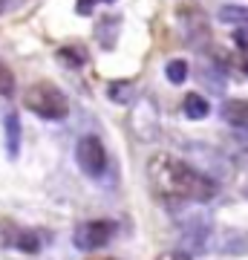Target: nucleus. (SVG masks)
Returning <instances> with one entry per match:
<instances>
[{
    "mask_svg": "<svg viewBox=\"0 0 248 260\" xmlns=\"http://www.w3.org/2000/svg\"><path fill=\"white\" fill-rule=\"evenodd\" d=\"M222 119L228 121L231 127L248 130V99H231L222 104Z\"/></svg>",
    "mask_w": 248,
    "mask_h": 260,
    "instance_id": "nucleus-5",
    "label": "nucleus"
},
{
    "mask_svg": "<svg viewBox=\"0 0 248 260\" xmlns=\"http://www.w3.org/2000/svg\"><path fill=\"white\" fill-rule=\"evenodd\" d=\"M159 260H191V257H188L185 251H170V254H162Z\"/></svg>",
    "mask_w": 248,
    "mask_h": 260,
    "instance_id": "nucleus-17",
    "label": "nucleus"
},
{
    "mask_svg": "<svg viewBox=\"0 0 248 260\" xmlns=\"http://www.w3.org/2000/svg\"><path fill=\"white\" fill-rule=\"evenodd\" d=\"M23 104L26 110H32L35 116L46 121H61L69 116V99L64 95V90H58L55 84L38 81L23 93Z\"/></svg>",
    "mask_w": 248,
    "mask_h": 260,
    "instance_id": "nucleus-2",
    "label": "nucleus"
},
{
    "mask_svg": "<svg viewBox=\"0 0 248 260\" xmlns=\"http://www.w3.org/2000/svg\"><path fill=\"white\" fill-rule=\"evenodd\" d=\"M113 234H116V223H110V220H87V223H81L75 229L73 243L75 249L81 251H95L101 246H107Z\"/></svg>",
    "mask_w": 248,
    "mask_h": 260,
    "instance_id": "nucleus-3",
    "label": "nucleus"
},
{
    "mask_svg": "<svg viewBox=\"0 0 248 260\" xmlns=\"http://www.w3.org/2000/svg\"><path fill=\"white\" fill-rule=\"evenodd\" d=\"M119 18H104L101 26H98V41H101V47L110 49L113 44H116V32H119Z\"/></svg>",
    "mask_w": 248,
    "mask_h": 260,
    "instance_id": "nucleus-10",
    "label": "nucleus"
},
{
    "mask_svg": "<svg viewBox=\"0 0 248 260\" xmlns=\"http://www.w3.org/2000/svg\"><path fill=\"white\" fill-rule=\"evenodd\" d=\"M3 136H6V153H9L12 159H18V153H20V136H23L18 113H9V116L3 119Z\"/></svg>",
    "mask_w": 248,
    "mask_h": 260,
    "instance_id": "nucleus-6",
    "label": "nucleus"
},
{
    "mask_svg": "<svg viewBox=\"0 0 248 260\" xmlns=\"http://www.w3.org/2000/svg\"><path fill=\"white\" fill-rule=\"evenodd\" d=\"M75 159H78V168H81L87 177H101L104 168H107V153H104V145L98 136H84L75 145Z\"/></svg>",
    "mask_w": 248,
    "mask_h": 260,
    "instance_id": "nucleus-4",
    "label": "nucleus"
},
{
    "mask_svg": "<svg viewBox=\"0 0 248 260\" xmlns=\"http://www.w3.org/2000/svg\"><path fill=\"white\" fill-rule=\"evenodd\" d=\"M6 6H9V0H0V12L6 9Z\"/></svg>",
    "mask_w": 248,
    "mask_h": 260,
    "instance_id": "nucleus-18",
    "label": "nucleus"
},
{
    "mask_svg": "<svg viewBox=\"0 0 248 260\" xmlns=\"http://www.w3.org/2000/svg\"><path fill=\"white\" fill-rule=\"evenodd\" d=\"M182 234H185V240H188V243H193V251H199L205 246V237H211V223H208V220L188 223Z\"/></svg>",
    "mask_w": 248,
    "mask_h": 260,
    "instance_id": "nucleus-8",
    "label": "nucleus"
},
{
    "mask_svg": "<svg viewBox=\"0 0 248 260\" xmlns=\"http://www.w3.org/2000/svg\"><path fill=\"white\" fill-rule=\"evenodd\" d=\"M130 95H133V87L130 84H124V81H116V84H110V99L116 104H124V102H130Z\"/></svg>",
    "mask_w": 248,
    "mask_h": 260,
    "instance_id": "nucleus-14",
    "label": "nucleus"
},
{
    "mask_svg": "<svg viewBox=\"0 0 248 260\" xmlns=\"http://www.w3.org/2000/svg\"><path fill=\"white\" fill-rule=\"evenodd\" d=\"M101 3H113V0H101Z\"/></svg>",
    "mask_w": 248,
    "mask_h": 260,
    "instance_id": "nucleus-19",
    "label": "nucleus"
},
{
    "mask_svg": "<svg viewBox=\"0 0 248 260\" xmlns=\"http://www.w3.org/2000/svg\"><path fill=\"white\" fill-rule=\"evenodd\" d=\"M147 174L153 179V185L167 197L188 200V203H208L217 197V182L199 168L188 165L185 159L170 156V153H156L147 162Z\"/></svg>",
    "mask_w": 248,
    "mask_h": 260,
    "instance_id": "nucleus-1",
    "label": "nucleus"
},
{
    "mask_svg": "<svg viewBox=\"0 0 248 260\" xmlns=\"http://www.w3.org/2000/svg\"><path fill=\"white\" fill-rule=\"evenodd\" d=\"M75 9H78V15H90V12H92V0H78V6H75Z\"/></svg>",
    "mask_w": 248,
    "mask_h": 260,
    "instance_id": "nucleus-16",
    "label": "nucleus"
},
{
    "mask_svg": "<svg viewBox=\"0 0 248 260\" xmlns=\"http://www.w3.org/2000/svg\"><path fill=\"white\" fill-rule=\"evenodd\" d=\"M165 75H167V81H170V84H182L185 78H188V61H182V58H173V61H167Z\"/></svg>",
    "mask_w": 248,
    "mask_h": 260,
    "instance_id": "nucleus-11",
    "label": "nucleus"
},
{
    "mask_svg": "<svg viewBox=\"0 0 248 260\" xmlns=\"http://www.w3.org/2000/svg\"><path fill=\"white\" fill-rule=\"evenodd\" d=\"M12 93H15V75H12L9 67L0 61V95L3 99H12Z\"/></svg>",
    "mask_w": 248,
    "mask_h": 260,
    "instance_id": "nucleus-13",
    "label": "nucleus"
},
{
    "mask_svg": "<svg viewBox=\"0 0 248 260\" xmlns=\"http://www.w3.org/2000/svg\"><path fill=\"white\" fill-rule=\"evenodd\" d=\"M245 70H248V67H245Z\"/></svg>",
    "mask_w": 248,
    "mask_h": 260,
    "instance_id": "nucleus-20",
    "label": "nucleus"
},
{
    "mask_svg": "<svg viewBox=\"0 0 248 260\" xmlns=\"http://www.w3.org/2000/svg\"><path fill=\"white\" fill-rule=\"evenodd\" d=\"M217 18L222 20V23H234V26H248V6H234V3H228V6H222L220 15Z\"/></svg>",
    "mask_w": 248,
    "mask_h": 260,
    "instance_id": "nucleus-9",
    "label": "nucleus"
},
{
    "mask_svg": "<svg viewBox=\"0 0 248 260\" xmlns=\"http://www.w3.org/2000/svg\"><path fill=\"white\" fill-rule=\"evenodd\" d=\"M234 41H237L239 49H245V52H248V26H237V32H234Z\"/></svg>",
    "mask_w": 248,
    "mask_h": 260,
    "instance_id": "nucleus-15",
    "label": "nucleus"
},
{
    "mask_svg": "<svg viewBox=\"0 0 248 260\" xmlns=\"http://www.w3.org/2000/svg\"><path fill=\"white\" fill-rule=\"evenodd\" d=\"M182 113L188 116V119L199 121V119H205V116L211 113V104H208V99H202V95L191 93V95H185V102H182Z\"/></svg>",
    "mask_w": 248,
    "mask_h": 260,
    "instance_id": "nucleus-7",
    "label": "nucleus"
},
{
    "mask_svg": "<svg viewBox=\"0 0 248 260\" xmlns=\"http://www.w3.org/2000/svg\"><path fill=\"white\" fill-rule=\"evenodd\" d=\"M58 58H61L64 64H69V67H84L87 52H84V47H61L58 49Z\"/></svg>",
    "mask_w": 248,
    "mask_h": 260,
    "instance_id": "nucleus-12",
    "label": "nucleus"
}]
</instances>
